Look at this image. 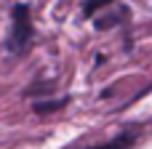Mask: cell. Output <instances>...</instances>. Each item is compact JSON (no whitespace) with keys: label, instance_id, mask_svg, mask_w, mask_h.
I'll return each instance as SVG.
<instances>
[{"label":"cell","instance_id":"6da1fadb","mask_svg":"<svg viewBox=\"0 0 152 149\" xmlns=\"http://www.w3.org/2000/svg\"><path fill=\"white\" fill-rule=\"evenodd\" d=\"M11 19H13V29H11V37H8V51L11 53H24L35 37V27H32V19H29V5L27 3H16L13 11H11Z\"/></svg>","mask_w":152,"mask_h":149},{"label":"cell","instance_id":"7a4b0ae2","mask_svg":"<svg viewBox=\"0 0 152 149\" xmlns=\"http://www.w3.org/2000/svg\"><path fill=\"white\" fill-rule=\"evenodd\" d=\"M134 141H136V133H123V136H118V139H112V141H107V144L88 147V149H131Z\"/></svg>","mask_w":152,"mask_h":149},{"label":"cell","instance_id":"3957f363","mask_svg":"<svg viewBox=\"0 0 152 149\" xmlns=\"http://www.w3.org/2000/svg\"><path fill=\"white\" fill-rule=\"evenodd\" d=\"M67 104V99H59V101H35V112L37 115H48V112H56Z\"/></svg>","mask_w":152,"mask_h":149},{"label":"cell","instance_id":"277c9868","mask_svg":"<svg viewBox=\"0 0 152 149\" xmlns=\"http://www.w3.org/2000/svg\"><path fill=\"white\" fill-rule=\"evenodd\" d=\"M110 3H112V0H88V3L83 5V13H86V16H94L99 8H104V5H110Z\"/></svg>","mask_w":152,"mask_h":149},{"label":"cell","instance_id":"5b68a950","mask_svg":"<svg viewBox=\"0 0 152 149\" xmlns=\"http://www.w3.org/2000/svg\"><path fill=\"white\" fill-rule=\"evenodd\" d=\"M48 91H51V85H48V83H40V88H29L27 93L32 96V93H48Z\"/></svg>","mask_w":152,"mask_h":149}]
</instances>
